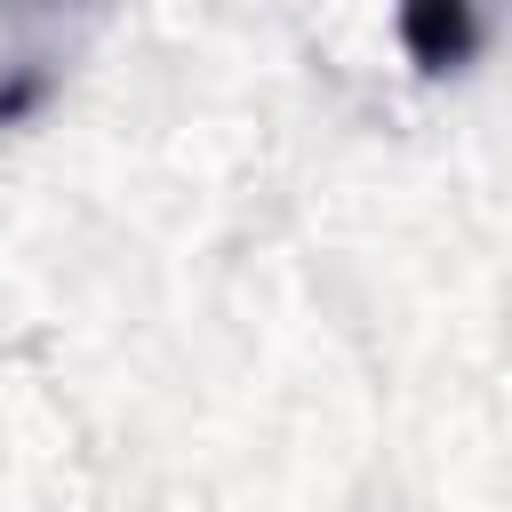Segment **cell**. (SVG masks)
<instances>
[{
  "mask_svg": "<svg viewBox=\"0 0 512 512\" xmlns=\"http://www.w3.org/2000/svg\"><path fill=\"white\" fill-rule=\"evenodd\" d=\"M496 32V0H400V48L424 80L464 72Z\"/></svg>",
  "mask_w": 512,
  "mask_h": 512,
  "instance_id": "1",
  "label": "cell"
}]
</instances>
